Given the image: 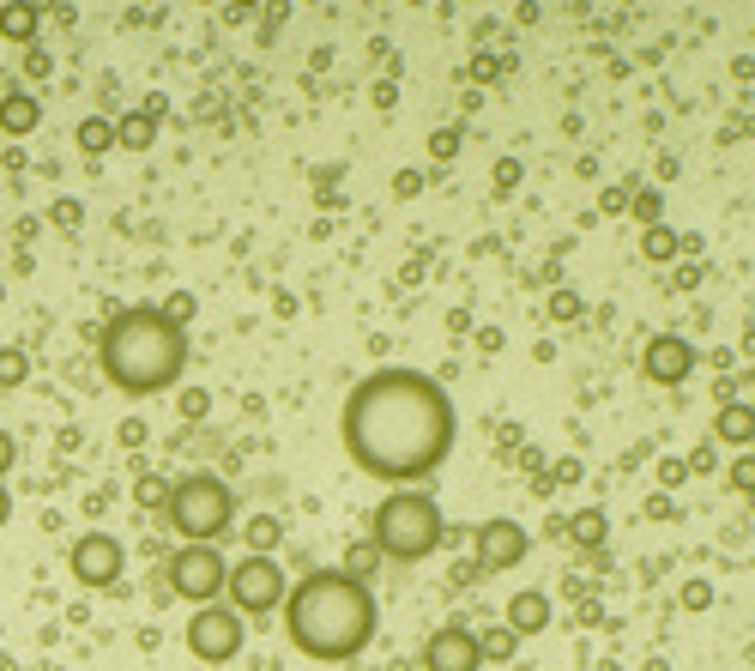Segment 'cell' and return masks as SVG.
Returning a JSON list of instances; mask_svg holds the SVG:
<instances>
[{
	"mask_svg": "<svg viewBox=\"0 0 755 671\" xmlns=\"http://www.w3.org/2000/svg\"><path fill=\"white\" fill-rule=\"evenodd\" d=\"M339 435L357 472L381 484H417L442 472V460L454 454L459 411L454 394L423 369H375L345 399Z\"/></svg>",
	"mask_w": 755,
	"mask_h": 671,
	"instance_id": "6da1fadb",
	"label": "cell"
},
{
	"mask_svg": "<svg viewBox=\"0 0 755 671\" xmlns=\"http://www.w3.org/2000/svg\"><path fill=\"white\" fill-rule=\"evenodd\" d=\"M285 635L297 654L321 659V666H339L357 659L375 642V592L363 580L339 575V568H314L297 587L285 592Z\"/></svg>",
	"mask_w": 755,
	"mask_h": 671,
	"instance_id": "7a4b0ae2",
	"label": "cell"
},
{
	"mask_svg": "<svg viewBox=\"0 0 755 671\" xmlns=\"http://www.w3.org/2000/svg\"><path fill=\"white\" fill-rule=\"evenodd\" d=\"M97 351H104V375L128 399L170 394L188 375V327H176V321L152 303H133V309H121V315H109Z\"/></svg>",
	"mask_w": 755,
	"mask_h": 671,
	"instance_id": "3957f363",
	"label": "cell"
},
{
	"mask_svg": "<svg viewBox=\"0 0 755 671\" xmlns=\"http://www.w3.org/2000/svg\"><path fill=\"white\" fill-rule=\"evenodd\" d=\"M442 539L447 520L430 490H393L387 502L369 508V544H375L381 563H423V556H435Z\"/></svg>",
	"mask_w": 755,
	"mask_h": 671,
	"instance_id": "277c9868",
	"label": "cell"
},
{
	"mask_svg": "<svg viewBox=\"0 0 755 671\" xmlns=\"http://www.w3.org/2000/svg\"><path fill=\"white\" fill-rule=\"evenodd\" d=\"M164 520L176 527L182 544H218L236 527V496L218 472H188L164 496Z\"/></svg>",
	"mask_w": 755,
	"mask_h": 671,
	"instance_id": "5b68a950",
	"label": "cell"
},
{
	"mask_svg": "<svg viewBox=\"0 0 755 671\" xmlns=\"http://www.w3.org/2000/svg\"><path fill=\"white\" fill-rule=\"evenodd\" d=\"M285 592H290V580H285V568H278V556L248 551L242 563L224 568V599H230L236 618H266V611L285 606Z\"/></svg>",
	"mask_w": 755,
	"mask_h": 671,
	"instance_id": "8992f818",
	"label": "cell"
},
{
	"mask_svg": "<svg viewBox=\"0 0 755 671\" xmlns=\"http://www.w3.org/2000/svg\"><path fill=\"white\" fill-rule=\"evenodd\" d=\"M224 551L218 544H176L170 551V592L188 599V606H218L224 599Z\"/></svg>",
	"mask_w": 755,
	"mask_h": 671,
	"instance_id": "52a82bcc",
	"label": "cell"
},
{
	"mask_svg": "<svg viewBox=\"0 0 755 671\" xmlns=\"http://www.w3.org/2000/svg\"><path fill=\"white\" fill-rule=\"evenodd\" d=\"M242 618H236L230 606H200L194 618H188V654L206 659V666H230L236 654H242Z\"/></svg>",
	"mask_w": 755,
	"mask_h": 671,
	"instance_id": "ba28073f",
	"label": "cell"
},
{
	"mask_svg": "<svg viewBox=\"0 0 755 671\" xmlns=\"http://www.w3.org/2000/svg\"><path fill=\"white\" fill-rule=\"evenodd\" d=\"M67 568H73L79 587H116L121 568H128V544L116 532H85L73 544V556H67Z\"/></svg>",
	"mask_w": 755,
	"mask_h": 671,
	"instance_id": "9c48e42d",
	"label": "cell"
},
{
	"mask_svg": "<svg viewBox=\"0 0 755 671\" xmlns=\"http://www.w3.org/2000/svg\"><path fill=\"white\" fill-rule=\"evenodd\" d=\"M640 375L659 387H678L683 375H695V345L683 333H652L647 351H640Z\"/></svg>",
	"mask_w": 755,
	"mask_h": 671,
	"instance_id": "30bf717a",
	"label": "cell"
},
{
	"mask_svg": "<svg viewBox=\"0 0 755 671\" xmlns=\"http://www.w3.org/2000/svg\"><path fill=\"white\" fill-rule=\"evenodd\" d=\"M423 671H483V654H478V635L459 630V623H447V630H435L430 642H423V659H417Z\"/></svg>",
	"mask_w": 755,
	"mask_h": 671,
	"instance_id": "8fae6325",
	"label": "cell"
},
{
	"mask_svg": "<svg viewBox=\"0 0 755 671\" xmlns=\"http://www.w3.org/2000/svg\"><path fill=\"white\" fill-rule=\"evenodd\" d=\"M532 551V539H526L520 520H483L478 527V563L471 568H520V556Z\"/></svg>",
	"mask_w": 755,
	"mask_h": 671,
	"instance_id": "7c38bea8",
	"label": "cell"
},
{
	"mask_svg": "<svg viewBox=\"0 0 755 671\" xmlns=\"http://www.w3.org/2000/svg\"><path fill=\"white\" fill-rule=\"evenodd\" d=\"M502 623H508L520 642H526V635H538V630H550V592H532V587L514 592L508 611H502Z\"/></svg>",
	"mask_w": 755,
	"mask_h": 671,
	"instance_id": "4fadbf2b",
	"label": "cell"
},
{
	"mask_svg": "<svg viewBox=\"0 0 755 671\" xmlns=\"http://www.w3.org/2000/svg\"><path fill=\"white\" fill-rule=\"evenodd\" d=\"M37 121H43V104L31 92H7V97H0V133L25 140V133H37Z\"/></svg>",
	"mask_w": 755,
	"mask_h": 671,
	"instance_id": "5bb4252c",
	"label": "cell"
},
{
	"mask_svg": "<svg viewBox=\"0 0 755 671\" xmlns=\"http://www.w3.org/2000/svg\"><path fill=\"white\" fill-rule=\"evenodd\" d=\"M157 140V116L152 109H133L128 121H116V145H128V152H152Z\"/></svg>",
	"mask_w": 755,
	"mask_h": 671,
	"instance_id": "9a60e30c",
	"label": "cell"
},
{
	"mask_svg": "<svg viewBox=\"0 0 755 671\" xmlns=\"http://www.w3.org/2000/svg\"><path fill=\"white\" fill-rule=\"evenodd\" d=\"M678 249H683V237L671 224H647V237H640V254H647V261H671Z\"/></svg>",
	"mask_w": 755,
	"mask_h": 671,
	"instance_id": "2e32d148",
	"label": "cell"
},
{
	"mask_svg": "<svg viewBox=\"0 0 755 671\" xmlns=\"http://www.w3.org/2000/svg\"><path fill=\"white\" fill-rule=\"evenodd\" d=\"M0 37L7 43H37V13H31V7H7V13H0Z\"/></svg>",
	"mask_w": 755,
	"mask_h": 671,
	"instance_id": "e0dca14e",
	"label": "cell"
},
{
	"mask_svg": "<svg viewBox=\"0 0 755 671\" xmlns=\"http://www.w3.org/2000/svg\"><path fill=\"white\" fill-rule=\"evenodd\" d=\"M514 647H520V635H514L508 623H495V630H483V635H478L483 666H490V659H514Z\"/></svg>",
	"mask_w": 755,
	"mask_h": 671,
	"instance_id": "ac0fdd59",
	"label": "cell"
},
{
	"mask_svg": "<svg viewBox=\"0 0 755 671\" xmlns=\"http://www.w3.org/2000/svg\"><path fill=\"white\" fill-rule=\"evenodd\" d=\"M79 145H85V152H109V145H116V121H104V116H85L79 121Z\"/></svg>",
	"mask_w": 755,
	"mask_h": 671,
	"instance_id": "d6986e66",
	"label": "cell"
},
{
	"mask_svg": "<svg viewBox=\"0 0 755 671\" xmlns=\"http://www.w3.org/2000/svg\"><path fill=\"white\" fill-rule=\"evenodd\" d=\"M375 568H381V556H375V544H351V551H345V568H339V575H351V580H363V587H369V575H375Z\"/></svg>",
	"mask_w": 755,
	"mask_h": 671,
	"instance_id": "ffe728a7",
	"label": "cell"
},
{
	"mask_svg": "<svg viewBox=\"0 0 755 671\" xmlns=\"http://www.w3.org/2000/svg\"><path fill=\"white\" fill-rule=\"evenodd\" d=\"M719 442H750V406H726V411H719Z\"/></svg>",
	"mask_w": 755,
	"mask_h": 671,
	"instance_id": "44dd1931",
	"label": "cell"
},
{
	"mask_svg": "<svg viewBox=\"0 0 755 671\" xmlns=\"http://www.w3.org/2000/svg\"><path fill=\"white\" fill-rule=\"evenodd\" d=\"M248 544H254V556H273V544H278V520L254 514V520H248Z\"/></svg>",
	"mask_w": 755,
	"mask_h": 671,
	"instance_id": "7402d4cb",
	"label": "cell"
},
{
	"mask_svg": "<svg viewBox=\"0 0 755 671\" xmlns=\"http://www.w3.org/2000/svg\"><path fill=\"white\" fill-rule=\"evenodd\" d=\"M25 375H31L25 351H0V387H25Z\"/></svg>",
	"mask_w": 755,
	"mask_h": 671,
	"instance_id": "603a6c76",
	"label": "cell"
},
{
	"mask_svg": "<svg viewBox=\"0 0 755 671\" xmlns=\"http://www.w3.org/2000/svg\"><path fill=\"white\" fill-rule=\"evenodd\" d=\"M574 539H580V544H604V508L574 514Z\"/></svg>",
	"mask_w": 755,
	"mask_h": 671,
	"instance_id": "cb8c5ba5",
	"label": "cell"
},
{
	"mask_svg": "<svg viewBox=\"0 0 755 671\" xmlns=\"http://www.w3.org/2000/svg\"><path fill=\"white\" fill-rule=\"evenodd\" d=\"M133 496H140L145 508H164V496H170V484H164V478H157V472H140V484H133Z\"/></svg>",
	"mask_w": 755,
	"mask_h": 671,
	"instance_id": "d4e9b609",
	"label": "cell"
},
{
	"mask_svg": "<svg viewBox=\"0 0 755 671\" xmlns=\"http://www.w3.org/2000/svg\"><path fill=\"white\" fill-rule=\"evenodd\" d=\"M580 297H574V290H556V297H550V315H556V321H580Z\"/></svg>",
	"mask_w": 755,
	"mask_h": 671,
	"instance_id": "484cf974",
	"label": "cell"
},
{
	"mask_svg": "<svg viewBox=\"0 0 755 671\" xmlns=\"http://www.w3.org/2000/svg\"><path fill=\"white\" fill-rule=\"evenodd\" d=\"M13 466H19V442L0 430V484H7V472H13Z\"/></svg>",
	"mask_w": 755,
	"mask_h": 671,
	"instance_id": "4316f807",
	"label": "cell"
},
{
	"mask_svg": "<svg viewBox=\"0 0 755 671\" xmlns=\"http://www.w3.org/2000/svg\"><path fill=\"white\" fill-rule=\"evenodd\" d=\"M454 152H459V133H454V128H447V133H435V140H430V158H454Z\"/></svg>",
	"mask_w": 755,
	"mask_h": 671,
	"instance_id": "83f0119b",
	"label": "cell"
},
{
	"mask_svg": "<svg viewBox=\"0 0 755 671\" xmlns=\"http://www.w3.org/2000/svg\"><path fill=\"white\" fill-rule=\"evenodd\" d=\"M707 599H714V592H707V580H690V587H683V606H690V611H702Z\"/></svg>",
	"mask_w": 755,
	"mask_h": 671,
	"instance_id": "f1b7e54d",
	"label": "cell"
},
{
	"mask_svg": "<svg viewBox=\"0 0 755 671\" xmlns=\"http://www.w3.org/2000/svg\"><path fill=\"white\" fill-rule=\"evenodd\" d=\"M514 182H520V164H495V188H514Z\"/></svg>",
	"mask_w": 755,
	"mask_h": 671,
	"instance_id": "f546056e",
	"label": "cell"
},
{
	"mask_svg": "<svg viewBox=\"0 0 755 671\" xmlns=\"http://www.w3.org/2000/svg\"><path fill=\"white\" fill-rule=\"evenodd\" d=\"M206 406H212L206 394H182V411H188V418H206Z\"/></svg>",
	"mask_w": 755,
	"mask_h": 671,
	"instance_id": "4dcf8cb0",
	"label": "cell"
},
{
	"mask_svg": "<svg viewBox=\"0 0 755 671\" xmlns=\"http://www.w3.org/2000/svg\"><path fill=\"white\" fill-rule=\"evenodd\" d=\"M121 442L140 447V442H145V423H140V418H128V423H121Z\"/></svg>",
	"mask_w": 755,
	"mask_h": 671,
	"instance_id": "1f68e13d",
	"label": "cell"
},
{
	"mask_svg": "<svg viewBox=\"0 0 755 671\" xmlns=\"http://www.w3.org/2000/svg\"><path fill=\"white\" fill-rule=\"evenodd\" d=\"M25 67H31V80H49V55H43V49H31Z\"/></svg>",
	"mask_w": 755,
	"mask_h": 671,
	"instance_id": "d6a6232c",
	"label": "cell"
},
{
	"mask_svg": "<svg viewBox=\"0 0 755 671\" xmlns=\"http://www.w3.org/2000/svg\"><path fill=\"white\" fill-rule=\"evenodd\" d=\"M55 224H79V200H61V206H55Z\"/></svg>",
	"mask_w": 755,
	"mask_h": 671,
	"instance_id": "836d02e7",
	"label": "cell"
},
{
	"mask_svg": "<svg viewBox=\"0 0 755 671\" xmlns=\"http://www.w3.org/2000/svg\"><path fill=\"white\" fill-rule=\"evenodd\" d=\"M7 520H13V490L0 484V527H7Z\"/></svg>",
	"mask_w": 755,
	"mask_h": 671,
	"instance_id": "e575fe53",
	"label": "cell"
},
{
	"mask_svg": "<svg viewBox=\"0 0 755 671\" xmlns=\"http://www.w3.org/2000/svg\"><path fill=\"white\" fill-rule=\"evenodd\" d=\"M0 303H7V285H0Z\"/></svg>",
	"mask_w": 755,
	"mask_h": 671,
	"instance_id": "d590c367",
	"label": "cell"
},
{
	"mask_svg": "<svg viewBox=\"0 0 755 671\" xmlns=\"http://www.w3.org/2000/svg\"><path fill=\"white\" fill-rule=\"evenodd\" d=\"M363 671H381V666H363Z\"/></svg>",
	"mask_w": 755,
	"mask_h": 671,
	"instance_id": "8d00e7d4",
	"label": "cell"
}]
</instances>
